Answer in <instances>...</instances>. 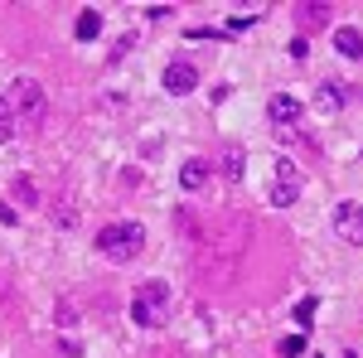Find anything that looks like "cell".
I'll list each match as a JSON object with an SVG mask.
<instances>
[{
  "instance_id": "cell-1",
  "label": "cell",
  "mask_w": 363,
  "mask_h": 358,
  "mask_svg": "<svg viewBox=\"0 0 363 358\" xmlns=\"http://www.w3.org/2000/svg\"><path fill=\"white\" fill-rule=\"evenodd\" d=\"M140 247H145V228L131 218L121 223H107L102 233H97V252L107 257V262H136Z\"/></svg>"
},
{
  "instance_id": "cell-2",
  "label": "cell",
  "mask_w": 363,
  "mask_h": 358,
  "mask_svg": "<svg viewBox=\"0 0 363 358\" xmlns=\"http://www.w3.org/2000/svg\"><path fill=\"white\" fill-rule=\"evenodd\" d=\"M165 315H169V286L165 281H140L136 301H131V320L140 330H155V325H165Z\"/></svg>"
},
{
  "instance_id": "cell-3",
  "label": "cell",
  "mask_w": 363,
  "mask_h": 358,
  "mask_svg": "<svg viewBox=\"0 0 363 358\" xmlns=\"http://www.w3.org/2000/svg\"><path fill=\"white\" fill-rule=\"evenodd\" d=\"M301 189H306L301 165H296V160H277V165H272V184H267V203H272V208H296Z\"/></svg>"
},
{
  "instance_id": "cell-4",
  "label": "cell",
  "mask_w": 363,
  "mask_h": 358,
  "mask_svg": "<svg viewBox=\"0 0 363 358\" xmlns=\"http://www.w3.org/2000/svg\"><path fill=\"white\" fill-rule=\"evenodd\" d=\"M5 102H10V111H20L29 126L44 121V87H39V78H15L10 92H5Z\"/></svg>"
},
{
  "instance_id": "cell-5",
  "label": "cell",
  "mask_w": 363,
  "mask_h": 358,
  "mask_svg": "<svg viewBox=\"0 0 363 358\" xmlns=\"http://www.w3.org/2000/svg\"><path fill=\"white\" fill-rule=\"evenodd\" d=\"M267 116H272V126H277L281 136H296V121L306 116V102H301V97H291V92H272Z\"/></svg>"
},
{
  "instance_id": "cell-6",
  "label": "cell",
  "mask_w": 363,
  "mask_h": 358,
  "mask_svg": "<svg viewBox=\"0 0 363 358\" xmlns=\"http://www.w3.org/2000/svg\"><path fill=\"white\" fill-rule=\"evenodd\" d=\"M335 233H339V242L363 247V203H354V198L335 203Z\"/></svg>"
},
{
  "instance_id": "cell-7",
  "label": "cell",
  "mask_w": 363,
  "mask_h": 358,
  "mask_svg": "<svg viewBox=\"0 0 363 358\" xmlns=\"http://www.w3.org/2000/svg\"><path fill=\"white\" fill-rule=\"evenodd\" d=\"M160 83H165V92H174V97H189V92L199 87V68L189 63V58H174V63L165 68V78H160Z\"/></svg>"
},
{
  "instance_id": "cell-8",
  "label": "cell",
  "mask_w": 363,
  "mask_h": 358,
  "mask_svg": "<svg viewBox=\"0 0 363 358\" xmlns=\"http://www.w3.org/2000/svg\"><path fill=\"white\" fill-rule=\"evenodd\" d=\"M296 15H301V29H310V34H315V29H325V25H330V15H335V5H325V0H315V5H301Z\"/></svg>"
},
{
  "instance_id": "cell-9",
  "label": "cell",
  "mask_w": 363,
  "mask_h": 358,
  "mask_svg": "<svg viewBox=\"0 0 363 358\" xmlns=\"http://www.w3.org/2000/svg\"><path fill=\"white\" fill-rule=\"evenodd\" d=\"M344 102H349V92H344L339 83H320V92H315V111H330V116H335Z\"/></svg>"
},
{
  "instance_id": "cell-10",
  "label": "cell",
  "mask_w": 363,
  "mask_h": 358,
  "mask_svg": "<svg viewBox=\"0 0 363 358\" xmlns=\"http://www.w3.org/2000/svg\"><path fill=\"white\" fill-rule=\"evenodd\" d=\"M335 44H339V54H344V58H363V34L354 25L335 29Z\"/></svg>"
},
{
  "instance_id": "cell-11",
  "label": "cell",
  "mask_w": 363,
  "mask_h": 358,
  "mask_svg": "<svg viewBox=\"0 0 363 358\" xmlns=\"http://www.w3.org/2000/svg\"><path fill=\"white\" fill-rule=\"evenodd\" d=\"M203 179H208V165H203V160H184V169H179V184H184V189H203Z\"/></svg>"
},
{
  "instance_id": "cell-12",
  "label": "cell",
  "mask_w": 363,
  "mask_h": 358,
  "mask_svg": "<svg viewBox=\"0 0 363 358\" xmlns=\"http://www.w3.org/2000/svg\"><path fill=\"white\" fill-rule=\"evenodd\" d=\"M78 39H97L102 34V10H78Z\"/></svg>"
},
{
  "instance_id": "cell-13",
  "label": "cell",
  "mask_w": 363,
  "mask_h": 358,
  "mask_svg": "<svg viewBox=\"0 0 363 358\" xmlns=\"http://www.w3.org/2000/svg\"><path fill=\"white\" fill-rule=\"evenodd\" d=\"M242 160H247L242 145H228V155H223V174L228 179H242Z\"/></svg>"
},
{
  "instance_id": "cell-14",
  "label": "cell",
  "mask_w": 363,
  "mask_h": 358,
  "mask_svg": "<svg viewBox=\"0 0 363 358\" xmlns=\"http://www.w3.org/2000/svg\"><path fill=\"white\" fill-rule=\"evenodd\" d=\"M10 136H15V111H10V102H5V97H0V145H5Z\"/></svg>"
},
{
  "instance_id": "cell-15",
  "label": "cell",
  "mask_w": 363,
  "mask_h": 358,
  "mask_svg": "<svg viewBox=\"0 0 363 358\" xmlns=\"http://www.w3.org/2000/svg\"><path fill=\"white\" fill-rule=\"evenodd\" d=\"M306 354V339H301V334H286V339H281V358H301Z\"/></svg>"
},
{
  "instance_id": "cell-16",
  "label": "cell",
  "mask_w": 363,
  "mask_h": 358,
  "mask_svg": "<svg viewBox=\"0 0 363 358\" xmlns=\"http://www.w3.org/2000/svg\"><path fill=\"white\" fill-rule=\"evenodd\" d=\"M315 310H320V305H315V296H310V301L296 305V320H301V325H310V320H315Z\"/></svg>"
}]
</instances>
